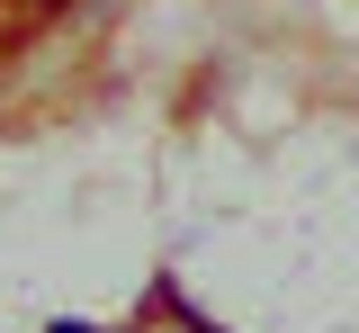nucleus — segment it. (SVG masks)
Returning <instances> with one entry per match:
<instances>
[{
	"label": "nucleus",
	"mask_w": 359,
	"mask_h": 333,
	"mask_svg": "<svg viewBox=\"0 0 359 333\" xmlns=\"http://www.w3.org/2000/svg\"><path fill=\"white\" fill-rule=\"evenodd\" d=\"M54 333H90V325H54Z\"/></svg>",
	"instance_id": "1"
}]
</instances>
